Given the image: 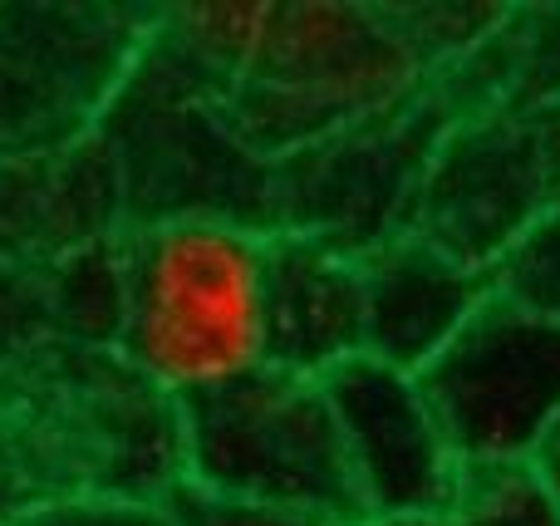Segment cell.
<instances>
[{
	"label": "cell",
	"instance_id": "obj_1",
	"mask_svg": "<svg viewBox=\"0 0 560 526\" xmlns=\"http://www.w3.org/2000/svg\"><path fill=\"white\" fill-rule=\"evenodd\" d=\"M124 350L177 404L266 370V236L173 217L128 252Z\"/></svg>",
	"mask_w": 560,
	"mask_h": 526
},
{
	"label": "cell",
	"instance_id": "obj_2",
	"mask_svg": "<svg viewBox=\"0 0 560 526\" xmlns=\"http://www.w3.org/2000/svg\"><path fill=\"white\" fill-rule=\"evenodd\" d=\"M177 433L183 488L252 507L364 522L319 379L266 364L226 389L177 404Z\"/></svg>",
	"mask_w": 560,
	"mask_h": 526
},
{
	"label": "cell",
	"instance_id": "obj_3",
	"mask_svg": "<svg viewBox=\"0 0 560 526\" xmlns=\"http://www.w3.org/2000/svg\"><path fill=\"white\" fill-rule=\"evenodd\" d=\"M551 207H560V104L467 108L428 153L408 232L487 271Z\"/></svg>",
	"mask_w": 560,
	"mask_h": 526
},
{
	"label": "cell",
	"instance_id": "obj_4",
	"mask_svg": "<svg viewBox=\"0 0 560 526\" xmlns=\"http://www.w3.org/2000/svg\"><path fill=\"white\" fill-rule=\"evenodd\" d=\"M418 384L463 468L532 463L560 419V325L487 295Z\"/></svg>",
	"mask_w": 560,
	"mask_h": 526
},
{
	"label": "cell",
	"instance_id": "obj_5",
	"mask_svg": "<svg viewBox=\"0 0 560 526\" xmlns=\"http://www.w3.org/2000/svg\"><path fill=\"white\" fill-rule=\"evenodd\" d=\"M319 384L335 409L349 482L369 526L394 517H438L453 507L463 463L447 448V433L418 374L394 370L374 354H354Z\"/></svg>",
	"mask_w": 560,
	"mask_h": 526
},
{
	"label": "cell",
	"instance_id": "obj_6",
	"mask_svg": "<svg viewBox=\"0 0 560 526\" xmlns=\"http://www.w3.org/2000/svg\"><path fill=\"white\" fill-rule=\"evenodd\" d=\"M364 354V252L325 232H266V364L325 379Z\"/></svg>",
	"mask_w": 560,
	"mask_h": 526
},
{
	"label": "cell",
	"instance_id": "obj_7",
	"mask_svg": "<svg viewBox=\"0 0 560 526\" xmlns=\"http://www.w3.org/2000/svg\"><path fill=\"white\" fill-rule=\"evenodd\" d=\"M487 295V271L398 226L364 246V354L404 374H423Z\"/></svg>",
	"mask_w": 560,
	"mask_h": 526
},
{
	"label": "cell",
	"instance_id": "obj_8",
	"mask_svg": "<svg viewBox=\"0 0 560 526\" xmlns=\"http://www.w3.org/2000/svg\"><path fill=\"white\" fill-rule=\"evenodd\" d=\"M453 526H560V498L536 463H477L457 472Z\"/></svg>",
	"mask_w": 560,
	"mask_h": 526
},
{
	"label": "cell",
	"instance_id": "obj_9",
	"mask_svg": "<svg viewBox=\"0 0 560 526\" xmlns=\"http://www.w3.org/2000/svg\"><path fill=\"white\" fill-rule=\"evenodd\" d=\"M497 104L502 108H551L560 104V5L506 10L497 35Z\"/></svg>",
	"mask_w": 560,
	"mask_h": 526
},
{
	"label": "cell",
	"instance_id": "obj_10",
	"mask_svg": "<svg viewBox=\"0 0 560 526\" xmlns=\"http://www.w3.org/2000/svg\"><path fill=\"white\" fill-rule=\"evenodd\" d=\"M492 295L526 315L560 325V207L536 217L492 266H487Z\"/></svg>",
	"mask_w": 560,
	"mask_h": 526
},
{
	"label": "cell",
	"instance_id": "obj_11",
	"mask_svg": "<svg viewBox=\"0 0 560 526\" xmlns=\"http://www.w3.org/2000/svg\"><path fill=\"white\" fill-rule=\"evenodd\" d=\"M10 526H177L167 498H55Z\"/></svg>",
	"mask_w": 560,
	"mask_h": 526
},
{
	"label": "cell",
	"instance_id": "obj_12",
	"mask_svg": "<svg viewBox=\"0 0 560 526\" xmlns=\"http://www.w3.org/2000/svg\"><path fill=\"white\" fill-rule=\"evenodd\" d=\"M177 512V526H364L349 517H319V512H285V507H252V502H226V498H207L197 488L177 482L167 492Z\"/></svg>",
	"mask_w": 560,
	"mask_h": 526
},
{
	"label": "cell",
	"instance_id": "obj_13",
	"mask_svg": "<svg viewBox=\"0 0 560 526\" xmlns=\"http://www.w3.org/2000/svg\"><path fill=\"white\" fill-rule=\"evenodd\" d=\"M532 463H536V472L546 478V488H551L556 498H560V419H556V429L541 439V448H536Z\"/></svg>",
	"mask_w": 560,
	"mask_h": 526
},
{
	"label": "cell",
	"instance_id": "obj_14",
	"mask_svg": "<svg viewBox=\"0 0 560 526\" xmlns=\"http://www.w3.org/2000/svg\"><path fill=\"white\" fill-rule=\"evenodd\" d=\"M374 526H453V522H447V512H438V517H394V522H374Z\"/></svg>",
	"mask_w": 560,
	"mask_h": 526
}]
</instances>
